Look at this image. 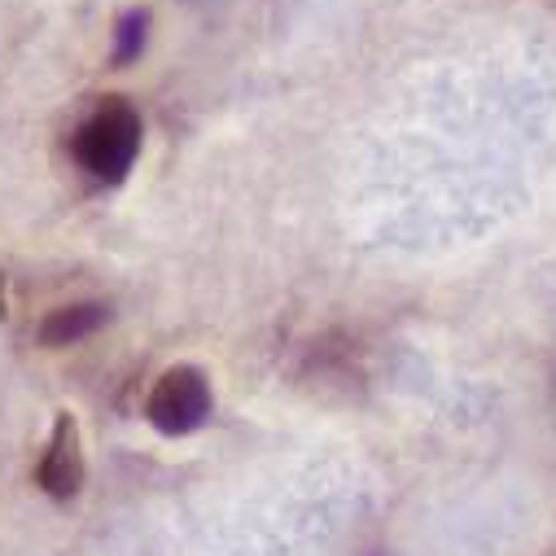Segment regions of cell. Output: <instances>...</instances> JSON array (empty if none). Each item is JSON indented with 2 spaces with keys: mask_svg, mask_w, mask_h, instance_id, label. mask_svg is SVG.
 Segmentation results:
<instances>
[{
  "mask_svg": "<svg viewBox=\"0 0 556 556\" xmlns=\"http://www.w3.org/2000/svg\"><path fill=\"white\" fill-rule=\"evenodd\" d=\"M105 320H110V307L105 303H71V307H58V312L45 316L40 342L45 346H75V342L92 338Z\"/></svg>",
  "mask_w": 556,
  "mask_h": 556,
  "instance_id": "obj_4",
  "label": "cell"
},
{
  "mask_svg": "<svg viewBox=\"0 0 556 556\" xmlns=\"http://www.w3.org/2000/svg\"><path fill=\"white\" fill-rule=\"evenodd\" d=\"M136 154H141V114L123 97L101 101L88 114V123L75 131V159L92 180L118 185L131 172Z\"/></svg>",
  "mask_w": 556,
  "mask_h": 556,
  "instance_id": "obj_1",
  "label": "cell"
},
{
  "mask_svg": "<svg viewBox=\"0 0 556 556\" xmlns=\"http://www.w3.org/2000/svg\"><path fill=\"white\" fill-rule=\"evenodd\" d=\"M146 36H150V14H146V10H127V14L118 18V31H114V62L127 66V62L141 58Z\"/></svg>",
  "mask_w": 556,
  "mask_h": 556,
  "instance_id": "obj_5",
  "label": "cell"
},
{
  "mask_svg": "<svg viewBox=\"0 0 556 556\" xmlns=\"http://www.w3.org/2000/svg\"><path fill=\"white\" fill-rule=\"evenodd\" d=\"M36 482L53 495V500H71L79 486H84V452H79V426L71 412H58L53 421V434H49V447L40 456V469H36Z\"/></svg>",
  "mask_w": 556,
  "mask_h": 556,
  "instance_id": "obj_3",
  "label": "cell"
},
{
  "mask_svg": "<svg viewBox=\"0 0 556 556\" xmlns=\"http://www.w3.org/2000/svg\"><path fill=\"white\" fill-rule=\"evenodd\" d=\"M0 320H5V276H0Z\"/></svg>",
  "mask_w": 556,
  "mask_h": 556,
  "instance_id": "obj_6",
  "label": "cell"
},
{
  "mask_svg": "<svg viewBox=\"0 0 556 556\" xmlns=\"http://www.w3.org/2000/svg\"><path fill=\"white\" fill-rule=\"evenodd\" d=\"M146 416L150 426L180 439V434H193L202 430V421L211 416V381L202 368L193 364H180V368H167L154 390H150V403H146Z\"/></svg>",
  "mask_w": 556,
  "mask_h": 556,
  "instance_id": "obj_2",
  "label": "cell"
}]
</instances>
